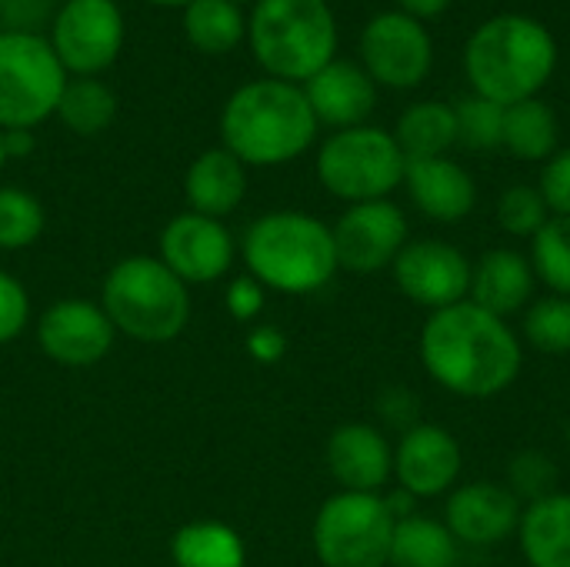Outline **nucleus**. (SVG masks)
Returning a JSON list of instances; mask_svg holds the SVG:
<instances>
[{
	"label": "nucleus",
	"instance_id": "1",
	"mask_svg": "<svg viewBox=\"0 0 570 567\" xmlns=\"http://www.w3.org/2000/svg\"><path fill=\"white\" fill-rule=\"evenodd\" d=\"M417 348L431 381L468 401L504 394L524 368L518 331L474 301L434 311L421 328Z\"/></svg>",
	"mask_w": 570,
	"mask_h": 567
},
{
	"label": "nucleus",
	"instance_id": "2",
	"mask_svg": "<svg viewBox=\"0 0 570 567\" xmlns=\"http://www.w3.org/2000/svg\"><path fill=\"white\" fill-rule=\"evenodd\" d=\"M317 117L301 84L257 77L240 84L220 110V147L244 167H281L317 140Z\"/></svg>",
	"mask_w": 570,
	"mask_h": 567
},
{
	"label": "nucleus",
	"instance_id": "3",
	"mask_svg": "<svg viewBox=\"0 0 570 567\" xmlns=\"http://www.w3.org/2000/svg\"><path fill=\"white\" fill-rule=\"evenodd\" d=\"M554 67L558 40L528 13H498L484 20L464 47V70L474 94L501 107L538 97L554 77Z\"/></svg>",
	"mask_w": 570,
	"mask_h": 567
},
{
	"label": "nucleus",
	"instance_id": "4",
	"mask_svg": "<svg viewBox=\"0 0 570 567\" xmlns=\"http://www.w3.org/2000/svg\"><path fill=\"white\" fill-rule=\"evenodd\" d=\"M244 267L277 294H314L334 281L337 251L331 227L307 211L261 214L240 241Z\"/></svg>",
	"mask_w": 570,
	"mask_h": 567
},
{
	"label": "nucleus",
	"instance_id": "5",
	"mask_svg": "<svg viewBox=\"0 0 570 567\" xmlns=\"http://www.w3.org/2000/svg\"><path fill=\"white\" fill-rule=\"evenodd\" d=\"M100 307L117 334L140 344H167L190 324V287L160 257L134 254L107 271Z\"/></svg>",
	"mask_w": 570,
	"mask_h": 567
},
{
	"label": "nucleus",
	"instance_id": "6",
	"mask_svg": "<svg viewBox=\"0 0 570 567\" xmlns=\"http://www.w3.org/2000/svg\"><path fill=\"white\" fill-rule=\"evenodd\" d=\"M247 43L264 77L311 80L337 53V20L327 0H257L247 13Z\"/></svg>",
	"mask_w": 570,
	"mask_h": 567
},
{
	"label": "nucleus",
	"instance_id": "7",
	"mask_svg": "<svg viewBox=\"0 0 570 567\" xmlns=\"http://www.w3.org/2000/svg\"><path fill=\"white\" fill-rule=\"evenodd\" d=\"M404 170L407 157L394 134L371 124L334 130L317 150L321 187L347 204L387 201L404 184Z\"/></svg>",
	"mask_w": 570,
	"mask_h": 567
},
{
	"label": "nucleus",
	"instance_id": "8",
	"mask_svg": "<svg viewBox=\"0 0 570 567\" xmlns=\"http://www.w3.org/2000/svg\"><path fill=\"white\" fill-rule=\"evenodd\" d=\"M67 77L47 37L0 30V130H33L53 117Z\"/></svg>",
	"mask_w": 570,
	"mask_h": 567
},
{
	"label": "nucleus",
	"instance_id": "9",
	"mask_svg": "<svg viewBox=\"0 0 570 567\" xmlns=\"http://www.w3.org/2000/svg\"><path fill=\"white\" fill-rule=\"evenodd\" d=\"M394 525L384 495L337 491L321 505L311 545L324 567H387Z\"/></svg>",
	"mask_w": 570,
	"mask_h": 567
},
{
	"label": "nucleus",
	"instance_id": "10",
	"mask_svg": "<svg viewBox=\"0 0 570 567\" xmlns=\"http://www.w3.org/2000/svg\"><path fill=\"white\" fill-rule=\"evenodd\" d=\"M47 40L70 77H100L124 50V10L117 0H63Z\"/></svg>",
	"mask_w": 570,
	"mask_h": 567
},
{
	"label": "nucleus",
	"instance_id": "11",
	"mask_svg": "<svg viewBox=\"0 0 570 567\" xmlns=\"http://www.w3.org/2000/svg\"><path fill=\"white\" fill-rule=\"evenodd\" d=\"M434 63V43L421 20L384 10L374 13L361 30V67L374 84L411 90L428 80Z\"/></svg>",
	"mask_w": 570,
	"mask_h": 567
},
{
	"label": "nucleus",
	"instance_id": "12",
	"mask_svg": "<svg viewBox=\"0 0 570 567\" xmlns=\"http://www.w3.org/2000/svg\"><path fill=\"white\" fill-rule=\"evenodd\" d=\"M331 234H334L337 267L364 277L387 271L404 251V244L411 241L407 217L391 197L347 204V211L337 217Z\"/></svg>",
	"mask_w": 570,
	"mask_h": 567
},
{
	"label": "nucleus",
	"instance_id": "13",
	"mask_svg": "<svg viewBox=\"0 0 570 567\" xmlns=\"http://www.w3.org/2000/svg\"><path fill=\"white\" fill-rule=\"evenodd\" d=\"M471 261L464 251H458L448 241L424 237V241H407L397 261L391 264L397 291L414 301L417 307L444 311L461 301H468L471 291Z\"/></svg>",
	"mask_w": 570,
	"mask_h": 567
},
{
	"label": "nucleus",
	"instance_id": "14",
	"mask_svg": "<svg viewBox=\"0 0 570 567\" xmlns=\"http://www.w3.org/2000/svg\"><path fill=\"white\" fill-rule=\"evenodd\" d=\"M187 287L214 284L227 277L237 257V241L224 221L184 211L170 217L160 231V254H157Z\"/></svg>",
	"mask_w": 570,
	"mask_h": 567
},
{
	"label": "nucleus",
	"instance_id": "15",
	"mask_svg": "<svg viewBox=\"0 0 570 567\" xmlns=\"http://www.w3.org/2000/svg\"><path fill=\"white\" fill-rule=\"evenodd\" d=\"M117 331L100 304L83 297H63L50 304L37 321V344L43 358L63 368H94L114 351Z\"/></svg>",
	"mask_w": 570,
	"mask_h": 567
},
{
	"label": "nucleus",
	"instance_id": "16",
	"mask_svg": "<svg viewBox=\"0 0 570 567\" xmlns=\"http://www.w3.org/2000/svg\"><path fill=\"white\" fill-rule=\"evenodd\" d=\"M464 471V451L461 441L441 428L417 421L407 428L394 448V478L397 488L407 491L414 501H431L441 495H451Z\"/></svg>",
	"mask_w": 570,
	"mask_h": 567
},
{
	"label": "nucleus",
	"instance_id": "17",
	"mask_svg": "<svg viewBox=\"0 0 570 567\" xmlns=\"http://www.w3.org/2000/svg\"><path fill=\"white\" fill-rule=\"evenodd\" d=\"M521 501L508 485L494 481H468L448 495L444 525L458 545L468 548H491L518 535L521 525Z\"/></svg>",
	"mask_w": 570,
	"mask_h": 567
},
{
	"label": "nucleus",
	"instance_id": "18",
	"mask_svg": "<svg viewBox=\"0 0 570 567\" xmlns=\"http://www.w3.org/2000/svg\"><path fill=\"white\" fill-rule=\"evenodd\" d=\"M324 458L341 491L381 495L384 485L394 478V444L387 441L381 428L367 421H347L334 428L327 438Z\"/></svg>",
	"mask_w": 570,
	"mask_h": 567
},
{
	"label": "nucleus",
	"instance_id": "19",
	"mask_svg": "<svg viewBox=\"0 0 570 567\" xmlns=\"http://www.w3.org/2000/svg\"><path fill=\"white\" fill-rule=\"evenodd\" d=\"M301 87H304V97H307L317 124L334 127V130L367 124V117L377 107V84L357 60L334 57L327 67H321Z\"/></svg>",
	"mask_w": 570,
	"mask_h": 567
},
{
	"label": "nucleus",
	"instance_id": "20",
	"mask_svg": "<svg viewBox=\"0 0 570 567\" xmlns=\"http://www.w3.org/2000/svg\"><path fill=\"white\" fill-rule=\"evenodd\" d=\"M404 187H407L414 207L438 224H458L478 207L474 177L451 157L407 160Z\"/></svg>",
	"mask_w": 570,
	"mask_h": 567
},
{
	"label": "nucleus",
	"instance_id": "21",
	"mask_svg": "<svg viewBox=\"0 0 570 567\" xmlns=\"http://www.w3.org/2000/svg\"><path fill=\"white\" fill-rule=\"evenodd\" d=\"M534 284H538L534 267L521 251L494 247L484 251L481 261L471 267L468 301L508 321L511 314H521L534 301Z\"/></svg>",
	"mask_w": 570,
	"mask_h": 567
},
{
	"label": "nucleus",
	"instance_id": "22",
	"mask_svg": "<svg viewBox=\"0 0 570 567\" xmlns=\"http://www.w3.org/2000/svg\"><path fill=\"white\" fill-rule=\"evenodd\" d=\"M184 197L194 214L224 221L247 197V167L227 147H207L184 174Z\"/></svg>",
	"mask_w": 570,
	"mask_h": 567
},
{
	"label": "nucleus",
	"instance_id": "23",
	"mask_svg": "<svg viewBox=\"0 0 570 567\" xmlns=\"http://www.w3.org/2000/svg\"><path fill=\"white\" fill-rule=\"evenodd\" d=\"M518 541L528 567H570V491H554L521 511Z\"/></svg>",
	"mask_w": 570,
	"mask_h": 567
},
{
	"label": "nucleus",
	"instance_id": "24",
	"mask_svg": "<svg viewBox=\"0 0 570 567\" xmlns=\"http://www.w3.org/2000/svg\"><path fill=\"white\" fill-rule=\"evenodd\" d=\"M394 140H397V147L404 150L407 160L448 157V150L458 144L454 104H441V100H417V104H411L397 117Z\"/></svg>",
	"mask_w": 570,
	"mask_h": 567
},
{
	"label": "nucleus",
	"instance_id": "25",
	"mask_svg": "<svg viewBox=\"0 0 570 567\" xmlns=\"http://www.w3.org/2000/svg\"><path fill=\"white\" fill-rule=\"evenodd\" d=\"M174 567H244V538L224 521H190L170 538Z\"/></svg>",
	"mask_w": 570,
	"mask_h": 567
},
{
	"label": "nucleus",
	"instance_id": "26",
	"mask_svg": "<svg viewBox=\"0 0 570 567\" xmlns=\"http://www.w3.org/2000/svg\"><path fill=\"white\" fill-rule=\"evenodd\" d=\"M458 565V541L444 521L407 515L394 525L391 561L387 567H454Z\"/></svg>",
	"mask_w": 570,
	"mask_h": 567
},
{
	"label": "nucleus",
	"instance_id": "27",
	"mask_svg": "<svg viewBox=\"0 0 570 567\" xmlns=\"http://www.w3.org/2000/svg\"><path fill=\"white\" fill-rule=\"evenodd\" d=\"M184 33L200 53L220 57L247 40V13L234 0H190L184 7Z\"/></svg>",
	"mask_w": 570,
	"mask_h": 567
},
{
	"label": "nucleus",
	"instance_id": "28",
	"mask_svg": "<svg viewBox=\"0 0 570 567\" xmlns=\"http://www.w3.org/2000/svg\"><path fill=\"white\" fill-rule=\"evenodd\" d=\"M501 147L508 154H514L518 160H528V164L548 160L558 150V117H554V110L538 97L504 107V140H501Z\"/></svg>",
	"mask_w": 570,
	"mask_h": 567
},
{
	"label": "nucleus",
	"instance_id": "29",
	"mask_svg": "<svg viewBox=\"0 0 570 567\" xmlns=\"http://www.w3.org/2000/svg\"><path fill=\"white\" fill-rule=\"evenodd\" d=\"M57 117L70 134L97 137L117 117V97L100 77H67L57 100Z\"/></svg>",
	"mask_w": 570,
	"mask_h": 567
},
{
	"label": "nucleus",
	"instance_id": "30",
	"mask_svg": "<svg viewBox=\"0 0 570 567\" xmlns=\"http://www.w3.org/2000/svg\"><path fill=\"white\" fill-rule=\"evenodd\" d=\"M534 277L558 297H570V217H548L531 237Z\"/></svg>",
	"mask_w": 570,
	"mask_h": 567
},
{
	"label": "nucleus",
	"instance_id": "31",
	"mask_svg": "<svg viewBox=\"0 0 570 567\" xmlns=\"http://www.w3.org/2000/svg\"><path fill=\"white\" fill-rule=\"evenodd\" d=\"M47 227L43 204L23 187H0V251H27L40 241Z\"/></svg>",
	"mask_w": 570,
	"mask_h": 567
},
{
	"label": "nucleus",
	"instance_id": "32",
	"mask_svg": "<svg viewBox=\"0 0 570 567\" xmlns=\"http://www.w3.org/2000/svg\"><path fill=\"white\" fill-rule=\"evenodd\" d=\"M524 341L551 358L570 354V297H538L524 307Z\"/></svg>",
	"mask_w": 570,
	"mask_h": 567
},
{
	"label": "nucleus",
	"instance_id": "33",
	"mask_svg": "<svg viewBox=\"0 0 570 567\" xmlns=\"http://www.w3.org/2000/svg\"><path fill=\"white\" fill-rule=\"evenodd\" d=\"M458 117V144L471 150H494L504 140V107L488 97H464L454 104Z\"/></svg>",
	"mask_w": 570,
	"mask_h": 567
},
{
	"label": "nucleus",
	"instance_id": "34",
	"mask_svg": "<svg viewBox=\"0 0 570 567\" xmlns=\"http://www.w3.org/2000/svg\"><path fill=\"white\" fill-rule=\"evenodd\" d=\"M548 217H551V211L538 187L514 184L498 201V224L511 237H534L548 224Z\"/></svg>",
	"mask_w": 570,
	"mask_h": 567
},
{
	"label": "nucleus",
	"instance_id": "35",
	"mask_svg": "<svg viewBox=\"0 0 570 567\" xmlns=\"http://www.w3.org/2000/svg\"><path fill=\"white\" fill-rule=\"evenodd\" d=\"M508 488L518 501H541L558 491V465L541 451H521L508 465Z\"/></svg>",
	"mask_w": 570,
	"mask_h": 567
},
{
	"label": "nucleus",
	"instance_id": "36",
	"mask_svg": "<svg viewBox=\"0 0 570 567\" xmlns=\"http://www.w3.org/2000/svg\"><path fill=\"white\" fill-rule=\"evenodd\" d=\"M27 324H30V294H27V287L13 274L0 271V348L17 341L27 331Z\"/></svg>",
	"mask_w": 570,
	"mask_h": 567
},
{
	"label": "nucleus",
	"instance_id": "37",
	"mask_svg": "<svg viewBox=\"0 0 570 567\" xmlns=\"http://www.w3.org/2000/svg\"><path fill=\"white\" fill-rule=\"evenodd\" d=\"M538 190H541V197H544L551 217H570V147L554 150V154L544 160Z\"/></svg>",
	"mask_w": 570,
	"mask_h": 567
},
{
	"label": "nucleus",
	"instance_id": "38",
	"mask_svg": "<svg viewBox=\"0 0 570 567\" xmlns=\"http://www.w3.org/2000/svg\"><path fill=\"white\" fill-rule=\"evenodd\" d=\"M224 304H227V314L237 321V324H254L261 314H264V304H267V287L261 281H254L250 274H240L227 284V294H224Z\"/></svg>",
	"mask_w": 570,
	"mask_h": 567
},
{
	"label": "nucleus",
	"instance_id": "39",
	"mask_svg": "<svg viewBox=\"0 0 570 567\" xmlns=\"http://www.w3.org/2000/svg\"><path fill=\"white\" fill-rule=\"evenodd\" d=\"M247 354L257 361V364H277L284 354H287V338L281 328L274 324H254L247 331Z\"/></svg>",
	"mask_w": 570,
	"mask_h": 567
},
{
	"label": "nucleus",
	"instance_id": "40",
	"mask_svg": "<svg viewBox=\"0 0 570 567\" xmlns=\"http://www.w3.org/2000/svg\"><path fill=\"white\" fill-rule=\"evenodd\" d=\"M397 7H401V13H407V17L424 23L431 17H441L451 7V0H397Z\"/></svg>",
	"mask_w": 570,
	"mask_h": 567
},
{
	"label": "nucleus",
	"instance_id": "41",
	"mask_svg": "<svg viewBox=\"0 0 570 567\" xmlns=\"http://www.w3.org/2000/svg\"><path fill=\"white\" fill-rule=\"evenodd\" d=\"M3 150L7 160L33 154V130H3Z\"/></svg>",
	"mask_w": 570,
	"mask_h": 567
},
{
	"label": "nucleus",
	"instance_id": "42",
	"mask_svg": "<svg viewBox=\"0 0 570 567\" xmlns=\"http://www.w3.org/2000/svg\"><path fill=\"white\" fill-rule=\"evenodd\" d=\"M147 3H154V7H180L184 10L190 0H147Z\"/></svg>",
	"mask_w": 570,
	"mask_h": 567
},
{
	"label": "nucleus",
	"instance_id": "43",
	"mask_svg": "<svg viewBox=\"0 0 570 567\" xmlns=\"http://www.w3.org/2000/svg\"><path fill=\"white\" fill-rule=\"evenodd\" d=\"M3 164H7V150H3V130H0V170H3Z\"/></svg>",
	"mask_w": 570,
	"mask_h": 567
},
{
	"label": "nucleus",
	"instance_id": "44",
	"mask_svg": "<svg viewBox=\"0 0 570 567\" xmlns=\"http://www.w3.org/2000/svg\"><path fill=\"white\" fill-rule=\"evenodd\" d=\"M3 17H7V0H0V23H3Z\"/></svg>",
	"mask_w": 570,
	"mask_h": 567
},
{
	"label": "nucleus",
	"instance_id": "45",
	"mask_svg": "<svg viewBox=\"0 0 570 567\" xmlns=\"http://www.w3.org/2000/svg\"><path fill=\"white\" fill-rule=\"evenodd\" d=\"M234 3H240V7H244V3H257V0H234Z\"/></svg>",
	"mask_w": 570,
	"mask_h": 567
},
{
	"label": "nucleus",
	"instance_id": "46",
	"mask_svg": "<svg viewBox=\"0 0 570 567\" xmlns=\"http://www.w3.org/2000/svg\"><path fill=\"white\" fill-rule=\"evenodd\" d=\"M13 3H37V0H13Z\"/></svg>",
	"mask_w": 570,
	"mask_h": 567
},
{
	"label": "nucleus",
	"instance_id": "47",
	"mask_svg": "<svg viewBox=\"0 0 570 567\" xmlns=\"http://www.w3.org/2000/svg\"><path fill=\"white\" fill-rule=\"evenodd\" d=\"M568 448H570V421H568Z\"/></svg>",
	"mask_w": 570,
	"mask_h": 567
}]
</instances>
